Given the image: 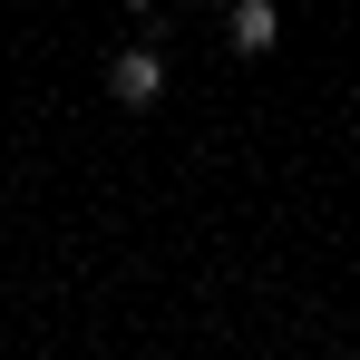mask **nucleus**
I'll return each instance as SVG.
<instances>
[{"label": "nucleus", "mask_w": 360, "mask_h": 360, "mask_svg": "<svg viewBox=\"0 0 360 360\" xmlns=\"http://www.w3.org/2000/svg\"><path fill=\"white\" fill-rule=\"evenodd\" d=\"M108 98H117V108H156V98H166V49H156V39H127L117 59H108Z\"/></svg>", "instance_id": "obj_1"}, {"label": "nucleus", "mask_w": 360, "mask_h": 360, "mask_svg": "<svg viewBox=\"0 0 360 360\" xmlns=\"http://www.w3.org/2000/svg\"><path fill=\"white\" fill-rule=\"evenodd\" d=\"M224 39H234V59H263V49L283 39V10H273V0H234V10H224Z\"/></svg>", "instance_id": "obj_2"}, {"label": "nucleus", "mask_w": 360, "mask_h": 360, "mask_svg": "<svg viewBox=\"0 0 360 360\" xmlns=\"http://www.w3.org/2000/svg\"><path fill=\"white\" fill-rule=\"evenodd\" d=\"M127 10H136V20H146V10H156V0H127Z\"/></svg>", "instance_id": "obj_3"}]
</instances>
